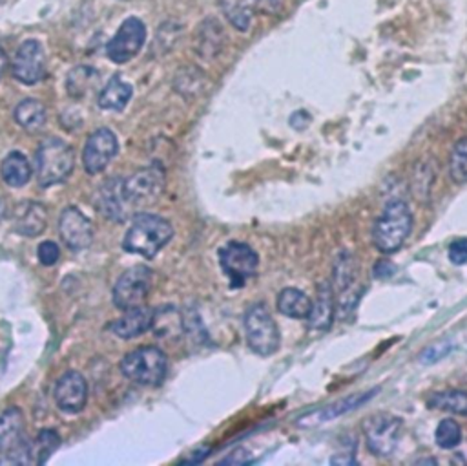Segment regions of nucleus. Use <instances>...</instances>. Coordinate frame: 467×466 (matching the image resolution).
Returning a JSON list of instances; mask_svg holds the SVG:
<instances>
[{
    "label": "nucleus",
    "mask_w": 467,
    "mask_h": 466,
    "mask_svg": "<svg viewBox=\"0 0 467 466\" xmlns=\"http://www.w3.org/2000/svg\"><path fill=\"white\" fill-rule=\"evenodd\" d=\"M97 207L103 216L112 221L123 223L128 216V201L123 192V177H114L101 187Z\"/></svg>",
    "instance_id": "nucleus-19"
},
{
    "label": "nucleus",
    "mask_w": 467,
    "mask_h": 466,
    "mask_svg": "<svg viewBox=\"0 0 467 466\" xmlns=\"http://www.w3.org/2000/svg\"><path fill=\"white\" fill-rule=\"evenodd\" d=\"M369 450L378 457H391L398 448L403 420L392 413L382 411L369 415L362 424Z\"/></svg>",
    "instance_id": "nucleus-7"
},
{
    "label": "nucleus",
    "mask_w": 467,
    "mask_h": 466,
    "mask_svg": "<svg viewBox=\"0 0 467 466\" xmlns=\"http://www.w3.org/2000/svg\"><path fill=\"white\" fill-rule=\"evenodd\" d=\"M204 74L195 66H186L177 72L174 88L184 97H195L204 88Z\"/></svg>",
    "instance_id": "nucleus-29"
},
{
    "label": "nucleus",
    "mask_w": 467,
    "mask_h": 466,
    "mask_svg": "<svg viewBox=\"0 0 467 466\" xmlns=\"http://www.w3.org/2000/svg\"><path fill=\"white\" fill-rule=\"evenodd\" d=\"M336 317V297L331 282H320L316 288V299L311 306L307 324L311 329L327 331L331 329Z\"/></svg>",
    "instance_id": "nucleus-17"
},
{
    "label": "nucleus",
    "mask_w": 467,
    "mask_h": 466,
    "mask_svg": "<svg viewBox=\"0 0 467 466\" xmlns=\"http://www.w3.org/2000/svg\"><path fill=\"white\" fill-rule=\"evenodd\" d=\"M164 170L159 165L141 168L123 179V192L128 205L134 208L157 201L164 190Z\"/></svg>",
    "instance_id": "nucleus-10"
},
{
    "label": "nucleus",
    "mask_w": 467,
    "mask_h": 466,
    "mask_svg": "<svg viewBox=\"0 0 467 466\" xmlns=\"http://www.w3.org/2000/svg\"><path fill=\"white\" fill-rule=\"evenodd\" d=\"M356 442L349 446V450H342L333 455L331 464H356Z\"/></svg>",
    "instance_id": "nucleus-39"
},
{
    "label": "nucleus",
    "mask_w": 467,
    "mask_h": 466,
    "mask_svg": "<svg viewBox=\"0 0 467 466\" xmlns=\"http://www.w3.org/2000/svg\"><path fill=\"white\" fill-rule=\"evenodd\" d=\"M224 46L223 26L215 19H206L201 23L195 34V52L203 59H215Z\"/></svg>",
    "instance_id": "nucleus-22"
},
{
    "label": "nucleus",
    "mask_w": 467,
    "mask_h": 466,
    "mask_svg": "<svg viewBox=\"0 0 467 466\" xmlns=\"http://www.w3.org/2000/svg\"><path fill=\"white\" fill-rule=\"evenodd\" d=\"M95 79H97V72L94 68H90V66L74 68L66 79L68 94L72 97H83L88 92V88L95 83Z\"/></svg>",
    "instance_id": "nucleus-32"
},
{
    "label": "nucleus",
    "mask_w": 467,
    "mask_h": 466,
    "mask_svg": "<svg viewBox=\"0 0 467 466\" xmlns=\"http://www.w3.org/2000/svg\"><path fill=\"white\" fill-rule=\"evenodd\" d=\"M37 257H39V262L46 268L50 266H55L57 260L61 258V249L55 242H43L39 246V251H37Z\"/></svg>",
    "instance_id": "nucleus-35"
},
{
    "label": "nucleus",
    "mask_w": 467,
    "mask_h": 466,
    "mask_svg": "<svg viewBox=\"0 0 467 466\" xmlns=\"http://www.w3.org/2000/svg\"><path fill=\"white\" fill-rule=\"evenodd\" d=\"M249 462H253L251 451L247 448H238V450H234L228 457L219 461L217 464L224 466V464H249Z\"/></svg>",
    "instance_id": "nucleus-38"
},
{
    "label": "nucleus",
    "mask_w": 467,
    "mask_h": 466,
    "mask_svg": "<svg viewBox=\"0 0 467 466\" xmlns=\"http://www.w3.org/2000/svg\"><path fill=\"white\" fill-rule=\"evenodd\" d=\"M75 167L74 148L59 139L48 137L39 145L37 150V177L41 187H54L63 183Z\"/></svg>",
    "instance_id": "nucleus-4"
},
{
    "label": "nucleus",
    "mask_w": 467,
    "mask_h": 466,
    "mask_svg": "<svg viewBox=\"0 0 467 466\" xmlns=\"http://www.w3.org/2000/svg\"><path fill=\"white\" fill-rule=\"evenodd\" d=\"M134 96V88L130 83H126L119 74L114 76L99 94V108L103 110H110V112H121L124 110V106L130 103Z\"/></svg>",
    "instance_id": "nucleus-23"
},
{
    "label": "nucleus",
    "mask_w": 467,
    "mask_h": 466,
    "mask_svg": "<svg viewBox=\"0 0 467 466\" xmlns=\"http://www.w3.org/2000/svg\"><path fill=\"white\" fill-rule=\"evenodd\" d=\"M121 371L135 384L161 386L168 373V359L159 348L143 346L121 360Z\"/></svg>",
    "instance_id": "nucleus-5"
},
{
    "label": "nucleus",
    "mask_w": 467,
    "mask_h": 466,
    "mask_svg": "<svg viewBox=\"0 0 467 466\" xmlns=\"http://www.w3.org/2000/svg\"><path fill=\"white\" fill-rule=\"evenodd\" d=\"M217 258L232 289L245 288L247 282L258 273L260 257L245 242H228L219 249Z\"/></svg>",
    "instance_id": "nucleus-6"
},
{
    "label": "nucleus",
    "mask_w": 467,
    "mask_h": 466,
    "mask_svg": "<svg viewBox=\"0 0 467 466\" xmlns=\"http://www.w3.org/2000/svg\"><path fill=\"white\" fill-rule=\"evenodd\" d=\"M32 174H34L32 163L23 152H12L5 157L3 163H0V176H3L6 185L14 188L28 185L32 179Z\"/></svg>",
    "instance_id": "nucleus-24"
},
{
    "label": "nucleus",
    "mask_w": 467,
    "mask_h": 466,
    "mask_svg": "<svg viewBox=\"0 0 467 466\" xmlns=\"http://www.w3.org/2000/svg\"><path fill=\"white\" fill-rule=\"evenodd\" d=\"M15 123L28 132H37L46 125V108L39 99H25L14 112Z\"/></svg>",
    "instance_id": "nucleus-27"
},
{
    "label": "nucleus",
    "mask_w": 467,
    "mask_h": 466,
    "mask_svg": "<svg viewBox=\"0 0 467 466\" xmlns=\"http://www.w3.org/2000/svg\"><path fill=\"white\" fill-rule=\"evenodd\" d=\"M154 273L146 266L126 269L114 286V304L121 311L139 308L146 302L152 289Z\"/></svg>",
    "instance_id": "nucleus-9"
},
{
    "label": "nucleus",
    "mask_w": 467,
    "mask_h": 466,
    "mask_svg": "<svg viewBox=\"0 0 467 466\" xmlns=\"http://www.w3.org/2000/svg\"><path fill=\"white\" fill-rule=\"evenodd\" d=\"M146 43V26L139 17H128L106 45V56L115 65L132 61Z\"/></svg>",
    "instance_id": "nucleus-11"
},
{
    "label": "nucleus",
    "mask_w": 467,
    "mask_h": 466,
    "mask_svg": "<svg viewBox=\"0 0 467 466\" xmlns=\"http://www.w3.org/2000/svg\"><path fill=\"white\" fill-rule=\"evenodd\" d=\"M25 439V415L21 408H8L0 415V455L12 451Z\"/></svg>",
    "instance_id": "nucleus-20"
},
{
    "label": "nucleus",
    "mask_w": 467,
    "mask_h": 466,
    "mask_svg": "<svg viewBox=\"0 0 467 466\" xmlns=\"http://www.w3.org/2000/svg\"><path fill=\"white\" fill-rule=\"evenodd\" d=\"M219 8L226 21L238 32L245 34L251 30L254 21L256 0H219Z\"/></svg>",
    "instance_id": "nucleus-25"
},
{
    "label": "nucleus",
    "mask_w": 467,
    "mask_h": 466,
    "mask_svg": "<svg viewBox=\"0 0 467 466\" xmlns=\"http://www.w3.org/2000/svg\"><path fill=\"white\" fill-rule=\"evenodd\" d=\"M46 208L37 201H26L21 205L15 219V230L26 238H35L43 235L48 225Z\"/></svg>",
    "instance_id": "nucleus-21"
},
{
    "label": "nucleus",
    "mask_w": 467,
    "mask_h": 466,
    "mask_svg": "<svg viewBox=\"0 0 467 466\" xmlns=\"http://www.w3.org/2000/svg\"><path fill=\"white\" fill-rule=\"evenodd\" d=\"M333 289L338 293L336 311H340V319H347L360 300L358 291V269L356 260L349 251H342L334 262L333 269Z\"/></svg>",
    "instance_id": "nucleus-8"
},
{
    "label": "nucleus",
    "mask_w": 467,
    "mask_h": 466,
    "mask_svg": "<svg viewBox=\"0 0 467 466\" xmlns=\"http://www.w3.org/2000/svg\"><path fill=\"white\" fill-rule=\"evenodd\" d=\"M451 350H452V344L447 340H442V342H436V344H432L431 348H427V350H423L422 351V355H420V362L422 364H434V362H438V360H442L443 357H447L449 353H451Z\"/></svg>",
    "instance_id": "nucleus-34"
},
{
    "label": "nucleus",
    "mask_w": 467,
    "mask_h": 466,
    "mask_svg": "<svg viewBox=\"0 0 467 466\" xmlns=\"http://www.w3.org/2000/svg\"><path fill=\"white\" fill-rule=\"evenodd\" d=\"M412 230V214L405 201H389L373 225V244L383 255L396 253Z\"/></svg>",
    "instance_id": "nucleus-2"
},
{
    "label": "nucleus",
    "mask_w": 467,
    "mask_h": 466,
    "mask_svg": "<svg viewBox=\"0 0 467 466\" xmlns=\"http://www.w3.org/2000/svg\"><path fill=\"white\" fill-rule=\"evenodd\" d=\"M282 5V0H256V8H263L267 12L278 10Z\"/></svg>",
    "instance_id": "nucleus-41"
},
{
    "label": "nucleus",
    "mask_w": 467,
    "mask_h": 466,
    "mask_svg": "<svg viewBox=\"0 0 467 466\" xmlns=\"http://www.w3.org/2000/svg\"><path fill=\"white\" fill-rule=\"evenodd\" d=\"M8 63H10V59H8V56H6V52L0 48V79L5 77V72H6V68H8Z\"/></svg>",
    "instance_id": "nucleus-42"
},
{
    "label": "nucleus",
    "mask_w": 467,
    "mask_h": 466,
    "mask_svg": "<svg viewBox=\"0 0 467 466\" xmlns=\"http://www.w3.org/2000/svg\"><path fill=\"white\" fill-rule=\"evenodd\" d=\"M154 322H155V309L146 308L143 304L139 308L124 311V315L121 319H117L115 322L110 324V331L114 335H117L119 339L130 340V339L141 337L143 333L152 329Z\"/></svg>",
    "instance_id": "nucleus-18"
},
{
    "label": "nucleus",
    "mask_w": 467,
    "mask_h": 466,
    "mask_svg": "<svg viewBox=\"0 0 467 466\" xmlns=\"http://www.w3.org/2000/svg\"><path fill=\"white\" fill-rule=\"evenodd\" d=\"M449 176L454 183H467V137L458 139L451 150Z\"/></svg>",
    "instance_id": "nucleus-31"
},
{
    "label": "nucleus",
    "mask_w": 467,
    "mask_h": 466,
    "mask_svg": "<svg viewBox=\"0 0 467 466\" xmlns=\"http://www.w3.org/2000/svg\"><path fill=\"white\" fill-rule=\"evenodd\" d=\"M54 397L65 413H81L88 402V382L79 371H68L57 380Z\"/></svg>",
    "instance_id": "nucleus-16"
},
{
    "label": "nucleus",
    "mask_w": 467,
    "mask_h": 466,
    "mask_svg": "<svg viewBox=\"0 0 467 466\" xmlns=\"http://www.w3.org/2000/svg\"><path fill=\"white\" fill-rule=\"evenodd\" d=\"M172 238H174V227L168 219L157 214L141 212L134 216L132 225L126 230L123 249L126 253L139 255L146 260H152L164 246L170 244Z\"/></svg>",
    "instance_id": "nucleus-1"
},
{
    "label": "nucleus",
    "mask_w": 467,
    "mask_h": 466,
    "mask_svg": "<svg viewBox=\"0 0 467 466\" xmlns=\"http://www.w3.org/2000/svg\"><path fill=\"white\" fill-rule=\"evenodd\" d=\"M394 273H396L394 264H391V262H387V260H380V262L374 266V271H373L374 279H389V277H392Z\"/></svg>",
    "instance_id": "nucleus-40"
},
{
    "label": "nucleus",
    "mask_w": 467,
    "mask_h": 466,
    "mask_svg": "<svg viewBox=\"0 0 467 466\" xmlns=\"http://www.w3.org/2000/svg\"><path fill=\"white\" fill-rule=\"evenodd\" d=\"M380 393V388H374V390H369L365 393H360V395H349L345 399H340L325 408H320V410H314V411H309L305 415H302L298 419V426L300 428H316V426H322L329 420H334L345 413H351L354 411L356 408H362L363 404H367L371 399H374V395Z\"/></svg>",
    "instance_id": "nucleus-15"
},
{
    "label": "nucleus",
    "mask_w": 467,
    "mask_h": 466,
    "mask_svg": "<svg viewBox=\"0 0 467 466\" xmlns=\"http://www.w3.org/2000/svg\"><path fill=\"white\" fill-rule=\"evenodd\" d=\"M119 152L117 136L110 128H97L86 139L83 150V165L90 176L101 174Z\"/></svg>",
    "instance_id": "nucleus-12"
},
{
    "label": "nucleus",
    "mask_w": 467,
    "mask_h": 466,
    "mask_svg": "<svg viewBox=\"0 0 467 466\" xmlns=\"http://www.w3.org/2000/svg\"><path fill=\"white\" fill-rule=\"evenodd\" d=\"M245 339L249 348L260 357H271L280 350L282 335L276 320L263 302L249 306L243 317Z\"/></svg>",
    "instance_id": "nucleus-3"
},
{
    "label": "nucleus",
    "mask_w": 467,
    "mask_h": 466,
    "mask_svg": "<svg viewBox=\"0 0 467 466\" xmlns=\"http://www.w3.org/2000/svg\"><path fill=\"white\" fill-rule=\"evenodd\" d=\"M434 441L442 450H452L462 442V428L454 419H443L438 422Z\"/></svg>",
    "instance_id": "nucleus-33"
},
{
    "label": "nucleus",
    "mask_w": 467,
    "mask_h": 466,
    "mask_svg": "<svg viewBox=\"0 0 467 466\" xmlns=\"http://www.w3.org/2000/svg\"><path fill=\"white\" fill-rule=\"evenodd\" d=\"M61 446V435L55 430H43L32 442L34 464L48 462L50 455Z\"/></svg>",
    "instance_id": "nucleus-30"
},
{
    "label": "nucleus",
    "mask_w": 467,
    "mask_h": 466,
    "mask_svg": "<svg viewBox=\"0 0 467 466\" xmlns=\"http://www.w3.org/2000/svg\"><path fill=\"white\" fill-rule=\"evenodd\" d=\"M432 172L427 167H420L416 172V187H414V196L422 198V194H429L431 192V185H432Z\"/></svg>",
    "instance_id": "nucleus-37"
},
{
    "label": "nucleus",
    "mask_w": 467,
    "mask_h": 466,
    "mask_svg": "<svg viewBox=\"0 0 467 466\" xmlns=\"http://www.w3.org/2000/svg\"><path fill=\"white\" fill-rule=\"evenodd\" d=\"M447 257H449L451 264H454V266L467 264V238L454 240L447 249Z\"/></svg>",
    "instance_id": "nucleus-36"
},
{
    "label": "nucleus",
    "mask_w": 467,
    "mask_h": 466,
    "mask_svg": "<svg viewBox=\"0 0 467 466\" xmlns=\"http://www.w3.org/2000/svg\"><path fill=\"white\" fill-rule=\"evenodd\" d=\"M313 300L309 299L307 293L296 288H285L280 291L276 299V308L282 315L294 319V320H303L311 313Z\"/></svg>",
    "instance_id": "nucleus-26"
},
{
    "label": "nucleus",
    "mask_w": 467,
    "mask_h": 466,
    "mask_svg": "<svg viewBox=\"0 0 467 466\" xmlns=\"http://www.w3.org/2000/svg\"><path fill=\"white\" fill-rule=\"evenodd\" d=\"M59 235L68 249L84 251L92 246L95 232L92 221L81 212V208L70 205L61 212Z\"/></svg>",
    "instance_id": "nucleus-13"
},
{
    "label": "nucleus",
    "mask_w": 467,
    "mask_h": 466,
    "mask_svg": "<svg viewBox=\"0 0 467 466\" xmlns=\"http://www.w3.org/2000/svg\"><path fill=\"white\" fill-rule=\"evenodd\" d=\"M427 408L438 411H449L454 415H467V391L463 390H443L429 397Z\"/></svg>",
    "instance_id": "nucleus-28"
},
{
    "label": "nucleus",
    "mask_w": 467,
    "mask_h": 466,
    "mask_svg": "<svg viewBox=\"0 0 467 466\" xmlns=\"http://www.w3.org/2000/svg\"><path fill=\"white\" fill-rule=\"evenodd\" d=\"M12 72L14 77L23 85L32 86L41 83L46 74V54L43 45L35 39L23 43L15 54Z\"/></svg>",
    "instance_id": "nucleus-14"
}]
</instances>
